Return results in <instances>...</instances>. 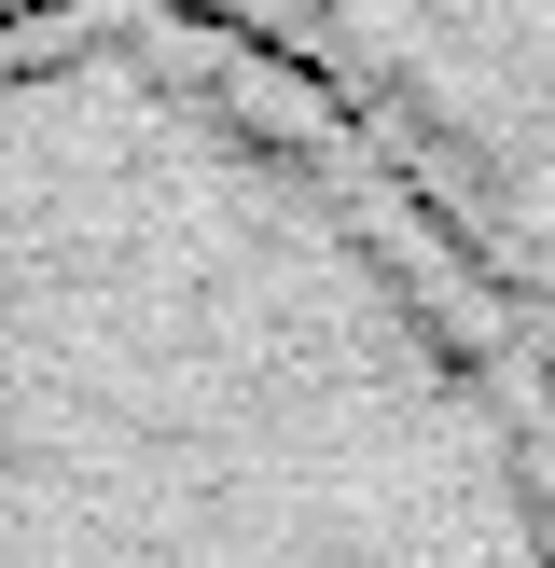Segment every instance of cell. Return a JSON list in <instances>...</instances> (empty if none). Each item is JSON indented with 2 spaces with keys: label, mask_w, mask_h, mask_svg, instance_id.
I'll use <instances>...</instances> for the list:
<instances>
[{
  "label": "cell",
  "mask_w": 555,
  "mask_h": 568,
  "mask_svg": "<svg viewBox=\"0 0 555 568\" xmlns=\"http://www.w3.org/2000/svg\"><path fill=\"white\" fill-rule=\"evenodd\" d=\"M0 568H555V403L236 0L0 14Z\"/></svg>",
  "instance_id": "6da1fadb"
},
{
  "label": "cell",
  "mask_w": 555,
  "mask_h": 568,
  "mask_svg": "<svg viewBox=\"0 0 555 568\" xmlns=\"http://www.w3.org/2000/svg\"><path fill=\"white\" fill-rule=\"evenodd\" d=\"M416 194L555 403V0H236Z\"/></svg>",
  "instance_id": "7a4b0ae2"
},
{
  "label": "cell",
  "mask_w": 555,
  "mask_h": 568,
  "mask_svg": "<svg viewBox=\"0 0 555 568\" xmlns=\"http://www.w3.org/2000/svg\"><path fill=\"white\" fill-rule=\"evenodd\" d=\"M0 14H14V0H0Z\"/></svg>",
  "instance_id": "3957f363"
}]
</instances>
